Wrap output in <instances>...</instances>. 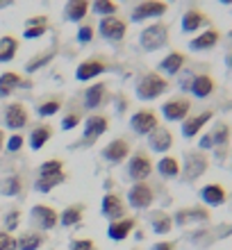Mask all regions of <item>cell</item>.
Wrapping results in <instances>:
<instances>
[{
	"label": "cell",
	"instance_id": "cell-37",
	"mask_svg": "<svg viewBox=\"0 0 232 250\" xmlns=\"http://www.w3.org/2000/svg\"><path fill=\"white\" fill-rule=\"evenodd\" d=\"M210 134H212L214 148H226L230 144V125L223 123V121H219V123L214 125V130Z\"/></svg>",
	"mask_w": 232,
	"mask_h": 250
},
{
	"label": "cell",
	"instance_id": "cell-7",
	"mask_svg": "<svg viewBox=\"0 0 232 250\" xmlns=\"http://www.w3.org/2000/svg\"><path fill=\"white\" fill-rule=\"evenodd\" d=\"M98 32L107 41H123V37L127 32V23L119 16H105L98 23Z\"/></svg>",
	"mask_w": 232,
	"mask_h": 250
},
{
	"label": "cell",
	"instance_id": "cell-8",
	"mask_svg": "<svg viewBox=\"0 0 232 250\" xmlns=\"http://www.w3.org/2000/svg\"><path fill=\"white\" fill-rule=\"evenodd\" d=\"M30 218H32V223L39 228L41 232H48L57 228L60 223V214L53 209V207H48V205H34L32 209H30Z\"/></svg>",
	"mask_w": 232,
	"mask_h": 250
},
{
	"label": "cell",
	"instance_id": "cell-21",
	"mask_svg": "<svg viewBox=\"0 0 232 250\" xmlns=\"http://www.w3.org/2000/svg\"><path fill=\"white\" fill-rule=\"evenodd\" d=\"M148 146L155 152H169L173 148V132L159 125L153 134H148Z\"/></svg>",
	"mask_w": 232,
	"mask_h": 250
},
{
	"label": "cell",
	"instance_id": "cell-1",
	"mask_svg": "<svg viewBox=\"0 0 232 250\" xmlns=\"http://www.w3.org/2000/svg\"><path fill=\"white\" fill-rule=\"evenodd\" d=\"M134 91H137V98L139 100H155V98H159L162 93L169 91V80H166L164 75H159V73L150 71L137 82V89H134Z\"/></svg>",
	"mask_w": 232,
	"mask_h": 250
},
{
	"label": "cell",
	"instance_id": "cell-18",
	"mask_svg": "<svg viewBox=\"0 0 232 250\" xmlns=\"http://www.w3.org/2000/svg\"><path fill=\"white\" fill-rule=\"evenodd\" d=\"M200 200L207 205V207H221V205L228 200V191L223 185L219 182H210L200 189Z\"/></svg>",
	"mask_w": 232,
	"mask_h": 250
},
{
	"label": "cell",
	"instance_id": "cell-6",
	"mask_svg": "<svg viewBox=\"0 0 232 250\" xmlns=\"http://www.w3.org/2000/svg\"><path fill=\"white\" fill-rule=\"evenodd\" d=\"M130 127H132L134 134L148 137V134H153L159 127L157 114H155L153 109H139V112H134L132 116H130Z\"/></svg>",
	"mask_w": 232,
	"mask_h": 250
},
{
	"label": "cell",
	"instance_id": "cell-39",
	"mask_svg": "<svg viewBox=\"0 0 232 250\" xmlns=\"http://www.w3.org/2000/svg\"><path fill=\"white\" fill-rule=\"evenodd\" d=\"M62 109V98H48L43 100L39 107H37V112H39V116H43V119H48V116H55V114Z\"/></svg>",
	"mask_w": 232,
	"mask_h": 250
},
{
	"label": "cell",
	"instance_id": "cell-4",
	"mask_svg": "<svg viewBox=\"0 0 232 250\" xmlns=\"http://www.w3.org/2000/svg\"><path fill=\"white\" fill-rule=\"evenodd\" d=\"M153 173V159L144 150H137L127 162V178L132 182H146L148 175Z\"/></svg>",
	"mask_w": 232,
	"mask_h": 250
},
{
	"label": "cell",
	"instance_id": "cell-27",
	"mask_svg": "<svg viewBox=\"0 0 232 250\" xmlns=\"http://www.w3.org/2000/svg\"><path fill=\"white\" fill-rule=\"evenodd\" d=\"M48 25H50L48 16H32V19L25 21L23 37H25V39H39V37H43V34L48 32Z\"/></svg>",
	"mask_w": 232,
	"mask_h": 250
},
{
	"label": "cell",
	"instance_id": "cell-53",
	"mask_svg": "<svg viewBox=\"0 0 232 250\" xmlns=\"http://www.w3.org/2000/svg\"><path fill=\"white\" fill-rule=\"evenodd\" d=\"M230 68H232V55H230Z\"/></svg>",
	"mask_w": 232,
	"mask_h": 250
},
{
	"label": "cell",
	"instance_id": "cell-42",
	"mask_svg": "<svg viewBox=\"0 0 232 250\" xmlns=\"http://www.w3.org/2000/svg\"><path fill=\"white\" fill-rule=\"evenodd\" d=\"M55 173H64V162L62 159H48L39 166V175H55Z\"/></svg>",
	"mask_w": 232,
	"mask_h": 250
},
{
	"label": "cell",
	"instance_id": "cell-36",
	"mask_svg": "<svg viewBox=\"0 0 232 250\" xmlns=\"http://www.w3.org/2000/svg\"><path fill=\"white\" fill-rule=\"evenodd\" d=\"M21 191H23V178L21 175H7L2 182H0V193L7 198H14V196H19Z\"/></svg>",
	"mask_w": 232,
	"mask_h": 250
},
{
	"label": "cell",
	"instance_id": "cell-22",
	"mask_svg": "<svg viewBox=\"0 0 232 250\" xmlns=\"http://www.w3.org/2000/svg\"><path fill=\"white\" fill-rule=\"evenodd\" d=\"M207 25H210V16L205 12H200V9H189L182 16V32H187V34L198 32V30H203Z\"/></svg>",
	"mask_w": 232,
	"mask_h": 250
},
{
	"label": "cell",
	"instance_id": "cell-10",
	"mask_svg": "<svg viewBox=\"0 0 232 250\" xmlns=\"http://www.w3.org/2000/svg\"><path fill=\"white\" fill-rule=\"evenodd\" d=\"M212 218L207 207H185V209H178L173 214V225H191V223H207Z\"/></svg>",
	"mask_w": 232,
	"mask_h": 250
},
{
	"label": "cell",
	"instance_id": "cell-5",
	"mask_svg": "<svg viewBox=\"0 0 232 250\" xmlns=\"http://www.w3.org/2000/svg\"><path fill=\"white\" fill-rule=\"evenodd\" d=\"M155 203V191L148 182H134L127 191V205L132 209H148Z\"/></svg>",
	"mask_w": 232,
	"mask_h": 250
},
{
	"label": "cell",
	"instance_id": "cell-16",
	"mask_svg": "<svg viewBox=\"0 0 232 250\" xmlns=\"http://www.w3.org/2000/svg\"><path fill=\"white\" fill-rule=\"evenodd\" d=\"M212 116H214L212 109L200 112V114H196V116H187V119L182 121V137H185V139L198 137L200 130H203V127H205V125L212 121Z\"/></svg>",
	"mask_w": 232,
	"mask_h": 250
},
{
	"label": "cell",
	"instance_id": "cell-51",
	"mask_svg": "<svg viewBox=\"0 0 232 250\" xmlns=\"http://www.w3.org/2000/svg\"><path fill=\"white\" fill-rule=\"evenodd\" d=\"M5 148V130H0V150Z\"/></svg>",
	"mask_w": 232,
	"mask_h": 250
},
{
	"label": "cell",
	"instance_id": "cell-46",
	"mask_svg": "<svg viewBox=\"0 0 232 250\" xmlns=\"http://www.w3.org/2000/svg\"><path fill=\"white\" fill-rule=\"evenodd\" d=\"M23 144H25V137L23 134H12L9 137V141H7V150L9 152H21V148H23Z\"/></svg>",
	"mask_w": 232,
	"mask_h": 250
},
{
	"label": "cell",
	"instance_id": "cell-32",
	"mask_svg": "<svg viewBox=\"0 0 232 250\" xmlns=\"http://www.w3.org/2000/svg\"><path fill=\"white\" fill-rule=\"evenodd\" d=\"M89 0H68L66 7H64V16H66L68 21H73V23H78V21H82L86 16V12H89Z\"/></svg>",
	"mask_w": 232,
	"mask_h": 250
},
{
	"label": "cell",
	"instance_id": "cell-25",
	"mask_svg": "<svg viewBox=\"0 0 232 250\" xmlns=\"http://www.w3.org/2000/svg\"><path fill=\"white\" fill-rule=\"evenodd\" d=\"M185 64H187V55L180 53V50H173L159 62V71L166 73V75H178L185 68Z\"/></svg>",
	"mask_w": 232,
	"mask_h": 250
},
{
	"label": "cell",
	"instance_id": "cell-9",
	"mask_svg": "<svg viewBox=\"0 0 232 250\" xmlns=\"http://www.w3.org/2000/svg\"><path fill=\"white\" fill-rule=\"evenodd\" d=\"M166 12H169V2H164V0H144L132 9V21L159 19Z\"/></svg>",
	"mask_w": 232,
	"mask_h": 250
},
{
	"label": "cell",
	"instance_id": "cell-34",
	"mask_svg": "<svg viewBox=\"0 0 232 250\" xmlns=\"http://www.w3.org/2000/svg\"><path fill=\"white\" fill-rule=\"evenodd\" d=\"M157 173L166 180L178 178L180 175V162L175 157H171V155H164V157L157 162Z\"/></svg>",
	"mask_w": 232,
	"mask_h": 250
},
{
	"label": "cell",
	"instance_id": "cell-54",
	"mask_svg": "<svg viewBox=\"0 0 232 250\" xmlns=\"http://www.w3.org/2000/svg\"><path fill=\"white\" fill-rule=\"evenodd\" d=\"M132 250H139V248H132Z\"/></svg>",
	"mask_w": 232,
	"mask_h": 250
},
{
	"label": "cell",
	"instance_id": "cell-43",
	"mask_svg": "<svg viewBox=\"0 0 232 250\" xmlns=\"http://www.w3.org/2000/svg\"><path fill=\"white\" fill-rule=\"evenodd\" d=\"M0 250H19L16 237H12V234L5 230H0Z\"/></svg>",
	"mask_w": 232,
	"mask_h": 250
},
{
	"label": "cell",
	"instance_id": "cell-12",
	"mask_svg": "<svg viewBox=\"0 0 232 250\" xmlns=\"http://www.w3.org/2000/svg\"><path fill=\"white\" fill-rule=\"evenodd\" d=\"M30 121V114H27V107L23 103H9L5 109V125L14 132H21Z\"/></svg>",
	"mask_w": 232,
	"mask_h": 250
},
{
	"label": "cell",
	"instance_id": "cell-26",
	"mask_svg": "<svg viewBox=\"0 0 232 250\" xmlns=\"http://www.w3.org/2000/svg\"><path fill=\"white\" fill-rule=\"evenodd\" d=\"M107 98V84L105 82H96L84 91V107L86 109H98Z\"/></svg>",
	"mask_w": 232,
	"mask_h": 250
},
{
	"label": "cell",
	"instance_id": "cell-3",
	"mask_svg": "<svg viewBox=\"0 0 232 250\" xmlns=\"http://www.w3.org/2000/svg\"><path fill=\"white\" fill-rule=\"evenodd\" d=\"M207 168H210V159H207L205 152L200 150H193V152H187L185 155V164L180 166V173L187 182H193L198 180L200 175H205Z\"/></svg>",
	"mask_w": 232,
	"mask_h": 250
},
{
	"label": "cell",
	"instance_id": "cell-11",
	"mask_svg": "<svg viewBox=\"0 0 232 250\" xmlns=\"http://www.w3.org/2000/svg\"><path fill=\"white\" fill-rule=\"evenodd\" d=\"M189 112H191V100L189 98H173V100H166L164 105H162L164 119L171 121V123H175V121L182 123L189 116Z\"/></svg>",
	"mask_w": 232,
	"mask_h": 250
},
{
	"label": "cell",
	"instance_id": "cell-19",
	"mask_svg": "<svg viewBox=\"0 0 232 250\" xmlns=\"http://www.w3.org/2000/svg\"><path fill=\"white\" fill-rule=\"evenodd\" d=\"M137 228V218L132 216H126V218H119V221H112L107 225V237L112 241H123L132 234V230Z\"/></svg>",
	"mask_w": 232,
	"mask_h": 250
},
{
	"label": "cell",
	"instance_id": "cell-33",
	"mask_svg": "<svg viewBox=\"0 0 232 250\" xmlns=\"http://www.w3.org/2000/svg\"><path fill=\"white\" fill-rule=\"evenodd\" d=\"M19 53V39L12 37V34H5V37H0V64H7V62H12Z\"/></svg>",
	"mask_w": 232,
	"mask_h": 250
},
{
	"label": "cell",
	"instance_id": "cell-13",
	"mask_svg": "<svg viewBox=\"0 0 232 250\" xmlns=\"http://www.w3.org/2000/svg\"><path fill=\"white\" fill-rule=\"evenodd\" d=\"M109 127V119L105 114H93L84 123V132H82V141L84 144H93L96 139H100Z\"/></svg>",
	"mask_w": 232,
	"mask_h": 250
},
{
	"label": "cell",
	"instance_id": "cell-24",
	"mask_svg": "<svg viewBox=\"0 0 232 250\" xmlns=\"http://www.w3.org/2000/svg\"><path fill=\"white\" fill-rule=\"evenodd\" d=\"M19 86H30V82L14 71L2 73V75H0V98H9Z\"/></svg>",
	"mask_w": 232,
	"mask_h": 250
},
{
	"label": "cell",
	"instance_id": "cell-20",
	"mask_svg": "<svg viewBox=\"0 0 232 250\" xmlns=\"http://www.w3.org/2000/svg\"><path fill=\"white\" fill-rule=\"evenodd\" d=\"M219 41H221V32H219V30L207 27V30H203L198 37H193V39L189 41V50H193V53L210 50V48H214L216 43H219Z\"/></svg>",
	"mask_w": 232,
	"mask_h": 250
},
{
	"label": "cell",
	"instance_id": "cell-15",
	"mask_svg": "<svg viewBox=\"0 0 232 250\" xmlns=\"http://www.w3.org/2000/svg\"><path fill=\"white\" fill-rule=\"evenodd\" d=\"M107 71V64L103 60H84L80 62L78 68H75V80H80V82H91V80H96L98 75H103V73Z\"/></svg>",
	"mask_w": 232,
	"mask_h": 250
},
{
	"label": "cell",
	"instance_id": "cell-49",
	"mask_svg": "<svg viewBox=\"0 0 232 250\" xmlns=\"http://www.w3.org/2000/svg\"><path fill=\"white\" fill-rule=\"evenodd\" d=\"M153 250H175V241H157Z\"/></svg>",
	"mask_w": 232,
	"mask_h": 250
},
{
	"label": "cell",
	"instance_id": "cell-40",
	"mask_svg": "<svg viewBox=\"0 0 232 250\" xmlns=\"http://www.w3.org/2000/svg\"><path fill=\"white\" fill-rule=\"evenodd\" d=\"M53 57H55V50H46V53H43V55H39V57L34 55L32 60H30V62H27V64H25V71H27V73L39 71V68H43V66H46L48 62L53 60Z\"/></svg>",
	"mask_w": 232,
	"mask_h": 250
},
{
	"label": "cell",
	"instance_id": "cell-55",
	"mask_svg": "<svg viewBox=\"0 0 232 250\" xmlns=\"http://www.w3.org/2000/svg\"><path fill=\"white\" fill-rule=\"evenodd\" d=\"M164 2H169V0H164Z\"/></svg>",
	"mask_w": 232,
	"mask_h": 250
},
{
	"label": "cell",
	"instance_id": "cell-17",
	"mask_svg": "<svg viewBox=\"0 0 232 250\" xmlns=\"http://www.w3.org/2000/svg\"><path fill=\"white\" fill-rule=\"evenodd\" d=\"M127 155H130V144L126 139H114L103 148V159L109 162V164H121L126 162Z\"/></svg>",
	"mask_w": 232,
	"mask_h": 250
},
{
	"label": "cell",
	"instance_id": "cell-2",
	"mask_svg": "<svg viewBox=\"0 0 232 250\" xmlns=\"http://www.w3.org/2000/svg\"><path fill=\"white\" fill-rule=\"evenodd\" d=\"M139 43L146 53H155L159 48L169 46V25L166 23H153L141 30L139 34Z\"/></svg>",
	"mask_w": 232,
	"mask_h": 250
},
{
	"label": "cell",
	"instance_id": "cell-48",
	"mask_svg": "<svg viewBox=\"0 0 232 250\" xmlns=\"http://www.w3.org/2000/svg\"><path fill=\"white\" fill-rule=\"evenodd\" d=\"M198 148H200V150H212V148H214V141H212V134H210V132L200 137V144H198Z\"/></svg>",
	"mask_w": 232,
	"mask_h": 250
},
{
	"label": "cell",
	"instance_id": "cell-31",
	"mask_svg": "<svg viewBox=\"0 0 232 250\" xmlns=\"http://www.w3.org/2000/svg\"><path fill=\"white\" fill-rule=\"evenodd\" d=\"M66 182V173H55V175H37V182H34V189L39 193H48L53 191L55 187H60Z\"/></svg>",
	"mask_w": 232,
	"mask_h": 250
},
{
	"label": "cell",
	"instance_id": "cell-35",
	"mask_svg": "<svg viewBox=\"0 0 232 250\" xmlns=\"http://www.w3.org/2000/svg\"><path fill=\"white\" fill-rule=\"evenodd\" d=\"M150 225H153L155 234H169V232L173 230V216L166 214V211H153Z\"/></svg>",
	"mask_w": 232,
	"mask_h": 250
},
{
	"label": "cell",
	"instance_id": "cell-38",
	"mask_svg": "<svg viewBox=\"0 0 232 250\" xmlns=\"http://www.w3.org/2000/svg\"><path fill=\"white\" fill-rule=\"evenodd\" d=\"M91 9L105 19V16H116V12H119V5H116L114 0H93Z\"/></svg>",
	"mask_w": 232,
	"mask_h": 250
},
{
	"label": "cell",
	"instance_id": "cell-44",
	"mask_svg": "<svg viewBox=\"0 0 232 250\" xmlns=\"http://www.w3.org/2000/svg\"><path fill=\"white\" fill-rule=\"evenodd\" d=\"M68 250H96V241L93 239H73Z\"/></svg>",
	"mask_w": 232,
	"mask_h": 250
},
{
	"label": "cell",
	"instance_id": "cell-50",
	"mask_svg": "<svg viewBox=\"0 0 232 250\" xmlns=\"http://www.w3.org/2000/svg\"><path fill=\"white\" fill-rule=\"evenodd\" d=\"M14 0H0V9H7V7H12Z\"/></svg>",
	"mask_w": 232,
	"mask_h": 250
},
{
	"label": "cell",
	"instance_id": "cell-52",
	"mask_svg": "<svg viewBox=\"0 0 232 250\" xmlns=\"http://www.w3.org/2000/svg\"><path fill=\"white\" fill-rule=\"evenodd\" d=\"M219 2H223V5H232V0H219Z\"/></svg>",
	"mask_w": 232,
	"mask_h": 250
},
{
	"label": "cell",
	"instance_id": "cell-29",
	"mask_svg": "<svg viewBox=\"0 0 232 250\" xmlns=\"http://www.w3.org/2000/svg\"><path fill=\"white\" fill-rule=\"evenodd\" d=\"M50 137H53V127H50V125L48 123L37 125V127L30 132V148H32V150H41V148L50 141Z\"/></svg>",
	"mask_w": 232,
	"mask_h": 250
},
{
	"label": "cell",
	"instance_id": "cell-41",
	"mask_svg": "<svg viewBox=\"0 0 232 250\" xmlns=\"http://www.w3.org/2000/svg\"><path fill=\"white\" fill-rule=\"evenodd\" d=\"M21 216H23V214H21L19 207H12V209L7 211V214H5V232H9V234H12L14 230H19Z\"/></svg>",
	"mask_w": 232,
	"mask_h": 250
},
{
	"label": "cell",
	"instance_id": "cell-14",
	"mask_svg": "<svg viewBox=\"0 0 232 250\" xmlns=\"http://www.w3.org/2000/svg\"><path fill=\"white\" fill-rule=\"evenodd\" d=\"M100 211L112 223V221H119V218H126V203H123V198L119 193H105L103 203H100Z\"/></svg>",
	"mask_w": 232,
	"mask_h": 250
},
{
	"label": "cell",
	"instance_id": "cell-23",
	"mask_svg": "<svg viewBox=\"0 0 232 250\" xmlns=\"http://www.w3.org/2000/svg\"><path fill=\"white\" fill-rule=\"evenodd\" d=\"M214 89H216V84H214V78L212 75H193L191 78V84H189V91L196 96V98H210L214 93Z\"/></svg>",
	"mask_w": 232,
	"mask_h": 250
},
{
	"label": "cell",
	"instance_id": "cell-45",
	"mask_svg": "<svg viewBox=\"0 0 232 250\" xmlns=\"http://www.w3.org/2000/svg\"><path fill=\"white\" fill-rule=\"evenodd\" d=\"M80 121H82V116H80L78 112H71L66 114L64 119H62V130H73V127H78Z\"/></svg>",
	"mask_w": 232,
	"mask_h": 250
},
{
	"label": "cell",
	"instance_id": "cell-30",
	"mask_svg": "<svg viewBox=\"0 0 232 250\" xmlns=\"http://www.w3.org/2000/svg\"><path fill=\"white\" fill-rule=\"evenodd\" d=\"M43 244H46V234L43 232H23L16 239L19 250H39Z\"/></svg>",
	"mask_w": 232,
	"mask_h": 250
},
{
	"label": "cell",
	"instance_id": "cell-47",
	"mask_svg": "<svg viewBox=\"0 0 232 250\" xmlns=\"http://www.w3.org/2000/svg\"><path fill=\"white\" fill-rule=\"evenodd\" d=\"M93 34H96L93 25H80V30H78V41H80V43H91Z\"/></svg>",
	"mask_w": 232,
	"mask_h": 250
},
{
	"label": "cell",
	"instance_id": "cell-28",
	"mask_svg": "<svg viewBox=\"0 0 232 250\" xmlns=\"http://www.w3.org/2000/svg\"><path fill=\"white\" fill-rule=\"evenodd\" d=\"M84 218V205H68L66 209L60 214V223L64 228H73V225H80Z\"/></svg>",
	"mask_w": 232,
	"mask_h": 250
}]
</instances>
